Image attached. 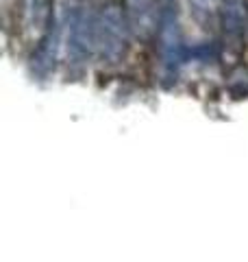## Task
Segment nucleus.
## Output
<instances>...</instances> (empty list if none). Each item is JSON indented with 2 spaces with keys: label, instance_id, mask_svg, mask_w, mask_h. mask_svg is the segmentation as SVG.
<instances>
[{
  "label": "nucleus",
  "instance_id": "nucleus-6",
  "mask_svg": "<svg viewBox=\"0 0 248 262\" xmlns=\"http://www.w3.org/2000/svg\"><path fill=\"white\" fill-rule=\"evenodd\" d=\"M57 42H59V37H57V29H55V22L53 27L44 33V37L39 39V44L35 48V53H33V70L37 72H48L55 66V57H57Z\"/></svg>",
  "mask_w": 248,
  "mask_h": 262
},
{
  "label": "nucleus",
  "instance_id": "nucleus-8",
  "mask_svg": "<svg viewBox=\"0 0 248 262\" xmlns=\"http://www.w3.org/2000/svg\"><path fill=\"white\" fill-rule=\"evenodd\" d=\"M194 13L198 15L201 20H211L213 13H216V3L213 0H189Z\"/></svg>",
  "mask_w": 248,
  "mask_h": 262
},
{
  "label": "nucleus",
  "instance_id": "nucleus-5",
  "mask_svg": "<svg viewBox=\"0 0 248 262\" xmlns=\"http://www.w3.org/2000/svg\"><path fill=\"white\" fill-rule=\"evenodd\" d=\"M222 29H225L227 39H231L235 46L242 44L246 33V11L242 0H222Z\"/></svg>",
  "mask_w": 248,
  "mask_h": 262
},
{
  "label": "nucleus",
  "instance_id": "nucleus-4",
  "mask_svg": "<svg viewBox=\"0 0 248 262\" xmlns=\"http://www.w3.org/2000/svg\"><path fill=\"white\" fill-rule=\"evenodd\" d=\"M124 15H127L129 29L139 37H148L157 33L159 27V11L155 0H124Z\"/></svg>",
  "mask_w": 248,
  "mask_h": 262
},
{
  "label": "nucleus",
  "instance_id": "nucleus-9",
  "mask_svg": "<svg viewBox=\"0 0 248 262\" xmlns=\"http://www.w3.org/2000/svg\"><path fill=\"white\" fill-rule=\"evenodd\" d=\"M213 46H209V44H201V46H196L194 48V57L198 61H203V63H209L211 59H213Z\"/></svg>",
  "mask_w": 248,
  "mask_h": 262
},
{
  "label": "nucleus",
  "instance_id": "nucleus-3",
  "mask_svg": "<svg viewBox=\"0 0 248 262\" xmlns=\"http://www.w3.org/2000/svg\"><path fill=\"white\" fill-rule=\"evenodd\" d=\"M96 48V18L87 11H77L68 27V55L72 59H85Z\"/></svg>",
  "mask_w": 248,
  "mask_h": 262
},
{
  "label": "nucleus",
  "instance_id": "nucleus-10",
  "mask_svg": "<svg viewBox=\"0 0 248 262\" xmlns=\"http://www.w3.org/2000/svg\"><path fill=\"white\" fill-rule=\"evenodd\" d=\"M246 9H248V0H246Z\"/></svg>",
  "mask_w": 248,
  "mask_h": 262
},
{
  "label": "nucleus",
  "instance_id": "nucleus-7",
  "mask_svg": "<svg viewBox=\"0 0 248 262\" xmlns=\"http://www.w3.org/2000/svg\"><path fill=\"white\" fill-rule=\"evenodd\" d=\"M24 18L33 29L53 27V0H24Z\"/></svg>",
  "mask_w": 248,
  "mask_h": 262
},
{
  "label": "nucleus",
  "instance_id": "nucleus-1",
  "mask_svg": "<svg viewBox=\"0 0 248 262\" xmlns=\"http://www.w3.org/2000/svg\"><path fill=\"white\" fill-rule=\"evenodd\" d=\"M129 22L124 11L109 5L96 15V51L107 61H118L127 46Z\"/></svg>",
  "mask_w": 248,
  "mask_h": 262
},
{
  "label": "nucleus",
  "instance_id": "nucleus-2",
  "mask_svg": "<svg viewBox=\"0 0 248 262\" xmlns=\"http://www.w3.org/2000/svg\"><path fill=\"white\" fill-rule=\"evenodd\" d=\"M157 37H159V53H161V61L165 66V70L177 72L179 66L187 59V48L183 46V39H181L175 0H165L161 5Z\"/></svg>",
  "mask_w": 248,
  "mask_h": 262
}]
</instances>
